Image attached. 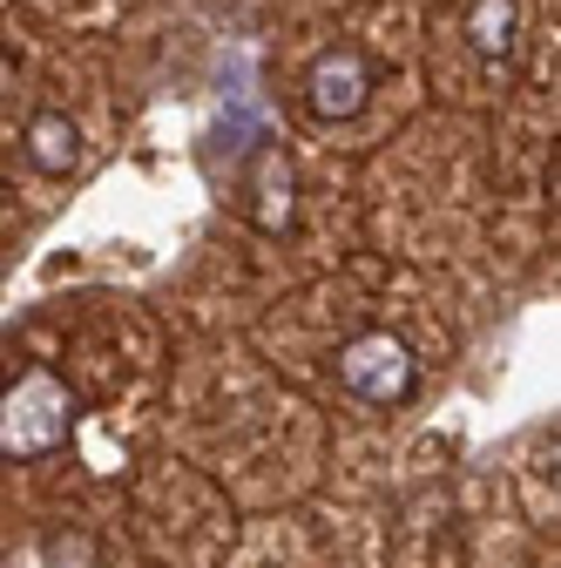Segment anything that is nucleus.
Instances as JSON below:
<instances>
[{"mask_svg": "<svg viewBox=\"0 0 561 568\" xmlns=\"http://www.w3.org/2000/svg\"><path fill=\"white\" fill-rule=\"evenodd\" d=\"M68 426H75V393H68L48 366H28L8 386V426H0L8 460H48L68 440Z\"/></svg>", "mask_w": 561, "mask_h": 568, "instance_id": "f257e3e1", "label": "nucleus"}, {"mask_svg": "<svg viewBox=\"0 0 561 568\" xmlns=\"http://www.w3.org/2000/svg\"><path fill=\"white\" fill-rule=\"evenodd\" d=\"M338 386L366 399V406H406L419 393V359H412V345L399 332H359V338H345L338 345Z\"/></svg>", "mask_w": 561, "mask_h": 568, "instance_id": "f03ea898", "label": "nucleus"}, {"mask_svg": "<svg viewBox=\"0 0 561 568\" xmlns=\"http://www.w3.org/2000/svg\"><path fill=\"white\" fill-rule=\"evenodd\" d=\"M373 89H379V68H373V54L353 48V41L325 48V54L305 68V109H312L318 122H353V115L373 102Z\"/></svg>", "mask_w": 561, "mask_h": 568, "instance_id": "7ed1b4c3", "label": "nucleus"}, {"mask_svg": "<svg viewBox=\"0 0 561 568\" xmlns=\"http://www.w3.org/2000/svg\"><path fill=\"white\" fill-rule=\"evenodd\" d=\"M244 210H251V224L264 237H285L292 217H298V170L285 156V142H257L251 163H244Z\"/></svg>", "mask_w": 561, "mask_h": 568, "instance_id": "20e7f679", "label": "nucleus"}, {"mask_svg": "<svg viewBox=\"0 0 561 568\" xmlns=\"http://www.w3.org/2000/svg\"><path fill=\"white\" fill-rule=\"evenodd\" d=\"M21 150H28V163L41 176H68V170L82 163V129L68 122L61 109H34L28 129H21Z\"/></svg>", "mask_w": 561, "mask_h": 568, "instance_id": "39448f33", "label": "nucleus"}, {"mask_svg": "<svg viewBox=\"0 0 561 568\" xmlns=\"http://www.w3.org/2000/svg\"><path fill=\"white\" fill-rule=\"evenodd\" d=\"M514 28H521V8L514 0H467L460 14V34L480 61H508L514 54Z\"/></svg>", "mask_w": 561, "mask_h": 568, "instance_id": "423d86ee", "label": "nucleus"}, {"mask_svg": "<svg viewBox=\"0 0 561 568\" xmlns=\"http://www.w3.org/2000/svg\"><path fill=\"white\" fill-rule=\"evenodd\" d=\"M41 561H48V568H95V541H89L82 528H68V535H48Z\"/></svg>", "mask_w": 561, "mask_h": 568, "instance_id": "0eeeda50", "label": "nucleus"}]
</instances>
